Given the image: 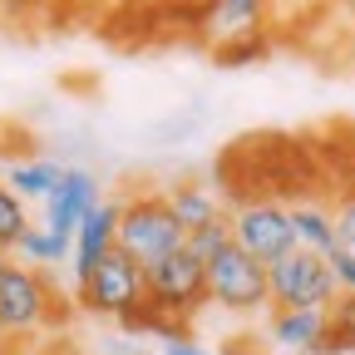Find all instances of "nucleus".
Segmentation results:
<instances>
[{
	"label": "nucleus",
	"instance_id": "1",
	"mask_svg": "<svg viewBox=\"0 0 355 355\" xmlns=\"http://www.w3.org/2000/svg\"><path fill=\"white\" fill-rule=\"evenodd\" d=\"M148 282V306L128 321V331H153L163 340H193V321L207 306V266L193 252H168L163 261L144 266Z\"/></svg>",
	"mask_w": 355,
	"mask_h": 355
},
{
	"label": "nucleus",
	"instance_id": "2",
	"mask_svg": "<svg viewBox=\"0 0 355 355\" xmlns=\"http://www.w3.org/2000/svg\"><path fill=\"white\" fill-rule=\"evenodd\" d=\"M202 25V50L222 64H247L272 55V10L266 0H207L198 10Z\"/></svg>",
	"mask_w": 355,
	"mask_h": 355
},
{
	"label": "nucleus",
	"instance_id": "3",
	"mask_svg": "<svg viewBox=\"0 0 355 355\" xmlns=\"http://www.w3.org/2000/svg\"><path fill=\"white\" fill-rule=\"evenodd\" d=\"M64 321H69V301H64L55 272L6 261V272H0V326L15 340H30V336L55 331Z\"/></svg>",
	"mask_w": 355,
	"mask_h": 355
},
{
	"label": "nucleus",
	"instance_id": "4",
	"mask_svg": "<svg viewBox=\"0 0 355 355\" xmlns=\"http://www.w3.org/2000/svg\"><path fill=\"white\" fill-rule=\"evenodd\" d=\"M183 222L173 217L163 188H133L128 198H119V252L133 257L139 266L163 261L168 252L183 247Z\"/></svg>",
	"mask_w": 355,
	"mask_h": 355
},
{
	"label": "nucleus",
	"instance_id": "5",
	"mask_svg": "<svg viewBox=\"0 0 355 355\" xmlns=\"http://www.w3.org/2000/svg\"><path fill=\"white\" fill-rule=\"evenodd\" d=\"M74 306L89 311V316H109V321H123V326H128V321L148 306L144 266L114 247L104 261H94V272L74 282Z\"/></svg>",
	"mask_w": 355,
	"mask_h": 355
},
{
	"label": "nucleus",
	"instance_id": "6",
	"mask_svg": "<svg viewBox=\"0 0 355 355\" xmlns=\"http://www.w3.org/2000/svg\"><path fill=\"white\" fill-rule=\"evenodd\" d=\"M207 306L227 316H266L272 311V286H266V261L227 242L207 261Z\"/></svg>",
	"mask_w": 355,
	"mask_h": 355
},
{
	"label": "nucleus",
	"instance_id": "7",
	"mask_svg": "<svg viewBox=\"0 0 355 355\" xmlns=\"http://www.w3.org/2000/svg\"><path fill=\"white\" fill-rule=\"evenodd\" d=\"M266 286H272V306H296V311H326L340 291L331 261L306 247H291L286 257L266 261Z\"/></svg>",
	"mask_w": 355,
	"mask_h": 355
},
{
	"label": "nucleus",
	"instance_id": "8",
	"mask_svg": "<svg viewBox=\"0 0 355 355\" xmlns=\"http://www.w3.org/2000/svg\"><path fill=\"white\" fill-rule=\"evenodd\" d=\"M227 227H232V242L242 252H252L257 261H277L296 247V232H291V207L286 202H272V198H247V202H232L227 207Z\"/></svg>",
	"mask_w": 355,
	"mask_h": 355
},
{
	"label": "nucleus",
	"instance_id": "9",
	"mask_svg": "<svg viewBox=\"0 0 355 355\" xmlns=\"http://www.w3.org/2000/svg\"><path fill=\"white\" fill-rule=\"evenodd\" d=\"M104 202V188H99V178L89 173V168H64L60 173V183L50 188V198L40 202V222L44 227H55V232H64V237H74V227L89 217Z\"/></svg>",
	"mask_w": 355,
	"mask_h": 355
},
{
	"label": "nucleus",
	"instance_id": "10",
	"mask_svg": "<svg viewBox=\"0 0 355 355\" xmlns=\"http://www.w3.org/2000/svg\"><path fill=\"white\" fill-rule=\"evenodd\" d=\"M114 247H119V198H114V202L104 198V202L74 227V257H69L74 282L94 272V261H104Z\"/></svg>",
	"mask_w": 355,
	"mask_h": 355
},
{
	"label": "nucleus",
	"instance_id": "11",
	"mask_svg": "<svg viewBox=\"0 0 355 355\" xmlns=\"http://www.w3.org/2000/svg\"><path fill=\"white\" fill-rule=\"evenodd\" d=\"M321 331H326V311H296V306H272L266 311V340L277 350L316 355Z\"/></svg>",
	"mask_w": 355,
	"mask_h": 355
},
{
	"label": "nucleus",
	"instance_id": "12",
	"mask_svg": "<svg viewBox=\"0 0 355 355\" xmlns=\"http://www.w3.org/2000/svg\"><path fill=\"white\" fill-rule=\"evenodd\" d=\"M69 257H74V237H64V232H55V227H44L40 217H30V227H25L20 242L10 247V261L35 266V272H60Z\"/></svg>",
	"mask_w": 355,
	"mask_h": 355
},
{
	"label": "nucleus",
	"instance_id": "13",
	"mask_svg": "<svg viewBox=\"0 0 355 355\" xmlns=\"http://www.w3.org/2000/svg\"><path fill=\"white\" fill-rule=\"evenodd\" d=\"M286 207H291L296 247L331 257V252H336V217H331V202H326V198H296V202H286Z\"/></svg>",
	"mask_w": 355,
	"mask_h": 355
},
{
	"label": "nucleus",
	"instance_id": "14",
	"mask_svg": "<svg viewBox=\"0 0 355 355\" xmlns=\"http://www.w3.org/2000/svg\"><path fill=\"white\" fill-rule=\"evenodd\" d=\"M60 163H50V158H40V153H20V158H10L6 168H0V178H6V188L20 198V202H44L50 198V188L60 183Z\"/></svg>",
	"mask_w": 355,
	"mask_h": 355
},
{
	"label": "nucleus",
	"instance_id": "15",
	"mask_svg": "<svg viewBox=\"0 0 355 355\" xmlns=\"http://www.w3.org/2000/svg\"><path fill=\"white\" fill-rule=\"evenodd\" d=\"M163 198H168L173 217L183 222V232H193V227H202V222H212V217L227 212V202H222V198L202 183V178H183V183H173Z\"/></svg>",
	"mask_w": 355,
	"mask_h": 355
},
{
	"label": "nucleus",
	"instance_id": "16",
	"mask_svg": "<svg viewBox=\"0 0 355 355\" xmlns=\"http://www.w3.org/2000/svg\"><path fill=\"white\" fill-rule=\"evenodd\" d=\"M266 10H272V40H296L301 30L326 25L340 0H266Z\"/></svg>",
	"mask_w": 355,
	"mask_h": 355
},
{
	"label": "nucleus",
	"instance_id": "17",
	"mask_svg": "<svg viewBox=\"0 0 355 355\" xmlns=\"http://www.w3.org/2000/svg\"><path fill=\"white\" fill-rule=\"evenodd\" d=\"M355 350V291H336L326 306V331L316 340V355H350Z\"/></svg>",
	"mask_w": 355,
	"mask_h": 355
},
{
	"label": "nucleus",
	"instance_id": "18",
	"mask_svg": "<svg viewBox=\"0 0 355 355\" xmlns=\"http://www.w3.org/2000/svg\"><path fill=\"white\" fill-rule=\"evenodd\" d=\"M232 242V227H227V212H222V217H212V222H202V227H193L188 237H183V252H193L202 266L222 252V247H227Z\"/></svg>",
	"mask_w": 355,
	"mask_h": 355
},
{
	"label": "nucleus",
	"instance_id": "19",
	"mask_svg": "<svg viewBox=\"0 0 355 355\" xmlns=\"http://www.w3.org/2000/svg\"><path fill=\"white\" fill-rule=\"evenodd\" d=\"M30 217H35L30 202H20V198L6 188V178H0V247H6V252L20 242V232L30 227Z\"/></svg>",
	"mask_w": 355,
	"mask_h": 355
},
{
	"label": "nucleus",
	"instance_id": "20",
	"mask_svg": "<svg viewBox=\"0 0 355 355\" xmlns=\"http://www.w3.org/2000/svg\"><path fill=\"white\" fill-rule=\"evenodd\" d=\"M331 217H336V247L355 257V188H340V193H336Z\"/></svg>",
	"mask_w": 355,
	"mask_h": 355
},
{
	"label": "nucleus",
	"instance_id": "21",
	"mask_svg": "<svg viewBox=\"0 0 355 355\" xmlns=\"http://www.w3.org/2000/svg\"><path fill=\"white\" fill-rule=\"evenodd\" d=\"M109 6H119V0H50V20H60V15H104Z\"/></svg>",
	"mask_w": 355,
	"mask_h": 355
},
{
	"label": "nucleus",
	"instance_id": "22",
	"mask_svg": "<svg viewBox=\"0 0 355 355\" xmlns=\"http://www.w3.org/2000/svg\"><path fill=\"white\" fill-rule=\"evenodd\" d=\"M0 15H10V20H50V0H0Z\"/></svg>",
	"mask_w": 355,
	"mask_h": 355
},
{
	"label": "nucleus",
	"instance_id": "23",
	"mask_svg": "<svg viewBox=\"0 0 355 355\" xmlns=\"http://www.w3.org/2000/svg\"><path fill=\"white\" fill-rule=\"evenodd\" d=\"M326 261H331V272H336V286H340V291H355V257L336 247Z\"/></svg>",
	"mask_w": 355,
	"mask_h": 355
},
{
	"label": "nucleus",
	"instance_id": "24",
	"mask_svg": "<svg viewBox=\"0 0 355 355\" xmlns=\"http://www.w3.org/2000/svg\"><path fill=\"white\" fill-rule=\"evenodd\" d=\"M163 355H222V350H202L198 340H168Z\"/></svg>",
	"mask_w": 355,
	"mask_h": 355
},
{
	"label": "nucleus",
	"instance_id": "25",
	"mask_svg": "<svg viewBox=\"0 0 355 355\" xmlns=\"http://www.w3.org/2000/svg\"><path fill=\"white\" fill-rule=\"evenodd\" d=\"M163 6H178V10H188V15H198L207 0H163Z\"/></svg>",
	"mask_w": 355,
	"mask_h": 355
},
{
	"label": "nucleus",
	"instance_id": "26",
	"mask_svg": "<svg viewBox=\"0 0 355 355\" xmlns=\"http://www.w3.org/2000/svg\"><path fill=\"white\" fill-rule=\"evenodd\" d=\"M336 15H340V20L355 30V0H340V10H336Z\"/></svg>",
	"mask_w": 355,
	"mask_h": 355
},
{
	"label": "nucleus",
	"instance_id": "27",
	"mask_svg": "<svg viewBox=\"0 0 355 355\" xmlns=\"http://www.w3.org/2000/svg\"><path fill=\"white\" fill-rule=\"evenodd\" d=\"M10 345H15V336H10L6 326H0V355H10Z\"/></svg>",
	"mask_w": 355,
	"mask_h": 355
},
{
	"label": "nucleus",
	"instance_id": "28",
	"mask_svg": "<svg viewBox=\"0 0 355 355\" xmlns=\"http://www.w3.org/2000/svg\"><path fill=\"white\" fill-rule=\"evenodd\" d=\"M6 261H10V252H6V247H0V272H6Z\"/></svg>",
	"mask_w": 355,
	"mask_h": 355
}]
</instances>
